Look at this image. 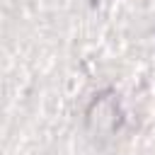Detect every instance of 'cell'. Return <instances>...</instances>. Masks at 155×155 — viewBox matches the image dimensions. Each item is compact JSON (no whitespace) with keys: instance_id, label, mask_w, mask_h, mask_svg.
<instances>
[{"instance_id":"1","label":"cell","mask_w":155,"mask_h":155,"mask_svg":"<svg viewBox=\"0 0 155 155\" xmlns=\"http://www.w3.org/2000/svg\"><path fill=\"white\" fill-rule=\"evenodd\" d=\"M90 121H97V128H107L116 124V99L111 94H99L90 107Z\"/></svg>"}]
</instances>
